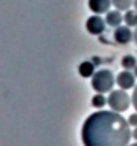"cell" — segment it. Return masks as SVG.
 <instances>
[{"mask_svg":"<svg viewBox=\"0 0 137 146\" xmlns=\"http://www.w3.org/2000/svg\"><path fill=\"white\" fill-rule=\"evenodd\" d=\"M108 103V98H105V95L103 93H97V95H94V98H92V106L94 108H103L105 104Z\"/></svg>","mask_w":137,"mask_h":146,"instance_id":"cell-13","label":"cell"},{"mask_svg":"<svg viewBox=\"0 0 137 146\" xmlns=\"http://www.w3.org/2000/svg\"><path fill=\"white\" fill-rule=\"evenodd\" d=\"M131 104V96L126 93V90L120 88V90H111L110 96H108V106L111 108V111L123 112L126 111Z\"/></svg>","mask_w":137,"mask_h":146,"instance_id":"cell-3","label":"cell"},{"mask_svg":"<svg viewBox=\"0 0 137 146\" xmlns=\"http://www.w3.org/2000/svg\"><path fill=\"white\" fill-rule=\"evenodd\" d=\"M123 11H120V10H110L107 13V18H105V21H107L108 26L111 27H120L121 23L124 21V15H121Z\"/></svg>","mask_w":137,"mask_h":146,"instance_id":"cell-8","label":"cell"},{"mask_svg":"<svg viewBox=\"0 0 137 146\" xmlns=\"http://www.w3.org/2000/svg\"><path fill=\"white\" fill-rule=\"evenodd\" d=\"M134 42L137 43V27H136V29H134Z\"/></svg>","mask_w":137,"mask_h":146,"instance_id":"cell-17","label":"cell"},{"mask_svg":"<svg viewBox=\"0 0 137 146\" xmlns=\"http://www.w3.org/2000/svg\"><path fill=\"white\" fill-rule=\"evenodd\" d=\"M134 76H136V77H137V66H136V68H134Z\"/></svg>","mask_w":137,"mask_h":146,"instance_id":"cell-19","label":"cell"},{"mask_svg":"<svg viewBox=\"0 0 137 146\" xmlns=\"http://www.w3.org/2000/svg\"><path fill=\"white\" fill-rule=\"evenodd\" d=\"M121 66H123L126 71H131V69H134L137 66V60L132 55H126V56L121 58Z\"/></svg>","mask_w":137,"mask_h":146,"instance_id":"cell-12","label":"cell"},{"mask_svg":"<svg viewBox=\"0 0 137 146\" xmlns=\"http://www.w3.org/2000/svg\"><path fill=\"white\" fill-rule=\"evenodd\" d=\"M129 146H137V141H136V143H134V145H129Z\"/></svg>","mask_w":137,"mask_h":146,"instance_id":"cell-20","label":"cell"},{"mask_svg":"<svg viewBox=\"0 0 137 146\" xmlns=\"http://www.w3.org/2000/svg\"><path fill=\"white\" fill-rule=\"evenodd\" d=\"M132 103H134V108H136V111H137V85H136V88H134V96H132Z\"/></svg>","mask_w":137,"mask_h":146,"instance_id":"cell-15","label":"cell"},{"mask_svg":"<svg viewBox=\"0 0 137 146\" xmlns=\"http://www.w3.org/2000/svg\"><path fill=\"white\" fill-rule=\"evenodd\" d=\"M111 5V0H89V8L90 11H94V15H107Z\"/></svg>","mask_w":137,"mask_h":146,"instance_id":"cell-7","label":"cell"},{"mask_svg":"<svg viewBox=\"0 0 137 146\" xmlns=\"http://www.w3.org/2000/svg\"><path fill=\"white\" fill-rule=\"evenodd\" d=\"M124 23L129 27H137V11L136 10H128L124 11Z\"/></svg>","mask_w":137,"mask_h":146,"instance_id":"cell-10","label":"cell"},{"mask_svg":"<svg viewBox=\"0 0 137 146\" xmlns=\"http://www.w3.org/2000/svg\"><path fill=\"white\" fill-rule=\"evenodd\" d=\"M128 122H129V125H131V127H137V112H134V114H131V116H129Z\"/></svg>","mask_w":137,"mask_h":146,"instance_id":"cell-14","label":"cell"},{"mask_svg":"<svg viewBox=\"0 0 137 146\" xmlns=\"http://www.w3.org/2000/svg\"><path fill=\"white\" fill-rule=\"evenodd\" d=\"M115 76H113L111 71L108 69H100L92 76V88H94L97 93H108V92L113 90V85H115Z\"/></svg>","mask_w":137,"mask_h":146,"instance_id":"cell-2","label":"cell"},{"mask_svg":"<svg viewBox=\"0 0 137 146\" xmlns=\"http://www.w3.org/2000/svg\"><path fill=\"white\" fill-rule=\"evenodd\" d=\"M113 37H115L116 43H120V45H128V43L134 39V32L131 31L129 26H120V27L115 29Z\"/></svg>","mask_w":137,"mask_h":146,"instance_id":"cell-5","label":"cell"},{"mask_svg":"<svg viewBox=\"0 0 137 146\" xmlns=\"http://www.w3.org/2000/svg\"><path fill=\"white\" fill-rule=\"evenodd\" d=\"M134 10L137 11V0H134Z\"/></svg>","mask_w":137,"mask_h":146,"instance_id":"cell-18","label":"cell"},{"mask_svg":"<svg viewBox=\"0 0 137 146\" xmlns=\"http://www.w3.org/2000/svg\"><path fill=\"white\" fill-rule=\"evenodd\" d=\"M105 26H107V21H105V19H103L100 15H92V16L87 19V23H86L87 32H89V34H92V35H100V34H103Z\"/></svg>","mask_w":137,"mask_h":146,"instance_id":"cell-4","label":"cell"},{"mask_svg":"<svg viewBox=\"0 0 137 146\" xmlns=\"http://www.w3.org/2000/svg\"><path fill=\"white\" fill-rule=\"evenodd\" d=\"M132 137H134V140L137 141V127H134V130H132Z\"/></svg>","mask_w":137,"mask_h":146,"instance_id":"cell-16","label":"cell"},{"mask_svg":"<svg viewBox=\"0 0 137 146\" xmlns=\"http://www.w3.org/2000/svg\"><path fill=\"white\" fill-rule=\"evenodd\" d=\"M77 71H79L81 77H92L95 74V66L90 61H82L81 64H79V68H77Z\"/></svg>","mask_w":137,"mask_h":146,"instance_id":"cell-9","label":"cell"},{"mask_svg":"<svg viewBox=\"0 0 137 146\" xmlns=\"http://www.w3.org/2000/svg\"><path fill=\"white\" fill-rule=\"evenodd\" d=\"M111 3L116 10H120V11H128V10H131L134 0H111Z\"/></svg>","mask_w":137,"mask_h":146,"instance_id":"cell-11","label":"cell"},{"mask_svg":"<svg viewBox=\"0 0 137 146\" xmlns=\"http://www.w3.org/2000/svg\"><path fill=\"white\" fill-rule=\"evenodd\" d=\"M116 84L120 85V88L123 90H129V88H134L136 85V76L132 72H129V71H123V72L118 74V77H116Z\"/></svg>","mask_w":137,"mask_h":146,"instance_id":"cell-6","label":"cell"},{"mask_svg":"<svg viewBox=\"0 0 137 146\" xmlns=\"http://www.w3.org/2000/svg\"><path fill=\"white\" fill-rule=\"evenodd\" d=\"M84 146H129L132 138L129 122L116 111H97L82 124Z\"/></svg>","mask_w":137,"mask_h":146,"instance_id":"cell-1","label":"cell"}]
</instances>
